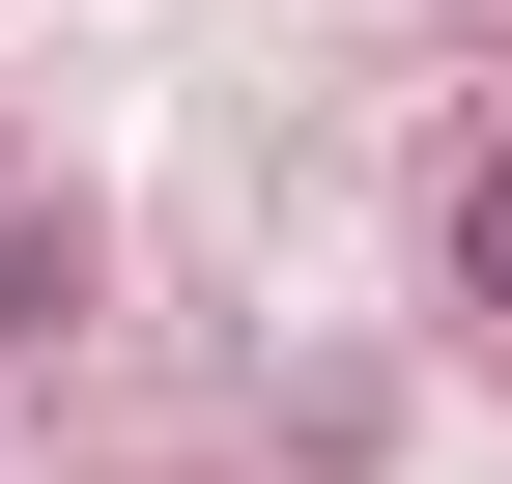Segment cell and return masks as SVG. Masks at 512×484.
I'll list each match as a JSON object with an SVG mask.
<instances>
[{
    "label": "cell",
    "mask_w": 512,
    "mask_h": 484,
    "mask_svg": "<svg viewBox=\"0 0 512 484\" xmlns=\"http://www.w3.org/2000/svg\"><path fill=\"white\" fill-rule=\"evenodd\" d=\"M29 314H86V200H57V171H0V342Z\"/></svg>",
    "instance_id": "obj_1"
},
{
    "label": "cell",
    "mask_w": 512,
    "mask_h": 484,
    "mask_svg": "<svg viewBox=\"0 0 512 484\" xmlns=\"http://www.w3.org/2000/svg\"><path fill=\"white\" fill-rule=\"evenodd\" d=\"M456 285L512 314V143H456Z\"/></svg>",
    "instance_id": "obj_2"
}]
</instances>
